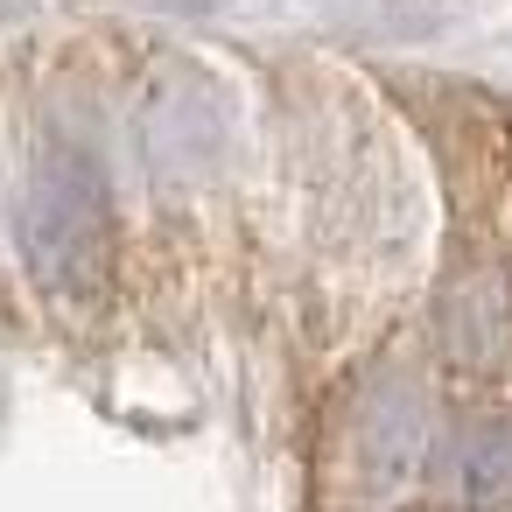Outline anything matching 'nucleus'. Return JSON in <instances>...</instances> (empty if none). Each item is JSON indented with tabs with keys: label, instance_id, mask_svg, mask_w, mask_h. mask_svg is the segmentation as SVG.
Wrapping results in <instances>:
<instances>
[{
	"label": "nucleus",
	"instance_id": "nucleus-2",
	"mask_svg": "<svg viewBox=\"0 0 512 512\" xmlns=\"http://www.w3.org/2000/svg\"><path fill=\"white\" fill-rule=\"evenodd\" d=\"M421 449H428V421H421V400H379L365 421H358V470L372 491H400L414 470H421Z\"/></svg>",
	"mask_w": 512,
	"mask_h": 512
},
{
	"label": "nucleus",
	"instance_id": "nucleus-3",
	"mask_svg": "<svg viewBox=\"0 0 512 512\" xmlns=\"http://www.w3.org/2000/svg\"><path fill=\"white\" fill-rule=\"evenodd\" d=\"M463 491H470L477 512H491V505L512 498V428H505V421H491V428L463 449Z\"/></svg>",
	"mask_w": 512,
	"mask_h": 512
},
{
	"label": "nucleus",
	"instance_id": "nucleus-1",
	"mask_svg": "<svg viewBox=\"0 0 512 512\" xmlns=\"http://www.w3.org/2000/svg\"><path fill=\"white\" fill-rule=\"evenodd\" d=\"M22 253L50 295H92L113 267V204L85 155H50L22 204Z\"/></svg>",
	"mask_w": 512,
	"mask_h": 512
}]
</instances>
